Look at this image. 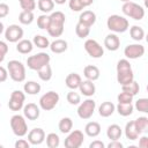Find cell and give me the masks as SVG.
I'll list each match as a JSON object with an SVG mask.
<instances>
[{
	"instance_id": "cell-1",
	"label": "cell",
	"mask_w": 148,
	"mask_h": 148,
	"mask_svg": "<svg viewBox=\"0 0 148 148\" xmlns=\"http://www.w3.org/2000/svg\"><path fill=\"white\" fill-rule=\"evenodd\" d=\"M65 14L60 10L52 12L50 15V24L46 29L51 37H60L65 27Z\"/></svg>"
},
{
	"instance_id": "cell-2",
	"label": "cell",
	"mask_w": 148,
	"mask_h": 148,
	"mask_svg": "<svg viewBox=\"0 0 148 148\" xmlns=\"http://www.w3.org/2000/svg\"><path fill=\"white\" fill-rule=\"evenodd\" d=\"M134 80L132 66L127 59H120L117 62V81L120 86L131 83Z\"/></svg>"
},
{
	"instance_id": "cell-3",
	"label": "cell",
	"mask_w": 148,
	"mask_h": 148,
	"mask_svg": "<svg viewBox=\"0 0 148 148\" xmlns=\"http://www.w3.org/2000/svg\"><path fill=\"white\" fill-rule=\"evenodd\" d=\"M106 27L110 31H113L114 34H121V32H125L130 28V22L126 17L113 14L108 17Z\"/></svg>"
},
{
	"instance_id": "cell-4",
	"label": "cell",
	"mask_w": 148,
	"mask_h": 148,
	"mask_svg": "<svg viewBox=\"0 0 148 148\" xmlns=\"http://www.w3.org/2000/svg\"><path fill=\"white\" fill-rule=\"evenodd\" d=\"M7 71L10 79L15 82H23L25 80V66L18 60H10L7 64Z\"/></svg>"
},
{
	"instance_id": "cell-5",
	"label": "cell",
	"mask_w": 148,
	"mask_h": 148,
	"mask_svg": "<svg viewBox=\"0 0 148 148\" xmlns=\"http://www.w3.org/2000/svg\"><path fill=\"white\" fill-rule=\"evenodd\" d=\"M121 10L126 16H128L135 21H140L145 17V8L133 1L124 2Z\"/></svg>"
},
{
	"instance_id": "cell-6",
	"label": "cell",
	"mask_w": 148,
	"mask_h": 148,
	"mask_svg": "<svg viewBox=\"0 0 148 148\" xmlns=\"http://www.w3.org/2000/svg\"><path fill=\"white\" fill-rule=\"evenodd\" d=\"M50 60H51V57L46 53V52H39V53H36L34 56H30L28 57L27 59V65L30 69L32 71H38L39 68H42L43 66L50 64Z\"/></svg>"
},
{
	"instance_id": "cell-7",
	"label": "cell",
	"mask_w": 148,
	"mask_h": 148,
	"mask_svg": "<svg viewBox=\"0 0 148 148\" xmlns=\"http://www.w3.org/2000/svg\"><path fill=\"white\" fill-rule=\"evenodd\" d=\"M59 94L53 91V90H50L47 92H45L44 95L40 96L39 98V108L44 111H51L53 110L58 102H59Z\"/></svg>"
},
{
	"instance_id": "cell-8",
	"label": "cell",
	"mask_w": 148,
	"mask_h": 148,
	"mask_svg": "<svg viewBox=\"0 0 148 148\" xmlns=\"http://www.w3.org/2000/svg\"><path fill=\"white\" fill-rule=\"evenodd\" d=\"M10 128L13 131V133L16 135V136H24L27 133H28V125H27V121H25V118L24 116H21V114H14L12 118H10Z\"/></svg>"
},
{
	"instance_id": "cell-9",
	"label": "cell",
	"mask_w": 148,
	"mask_h": 148,
	"mask_svg": "<svg viewBox=\"0 0 148 148\" xmlns=\"http://www.w3.org/2000/svg\"><path fill=\"white\" fill-rule=\"evenodd\" d=\"M96 109V102L91 98H87L83 102H80L79 108H77V116L81 119H89L92 117L94 112Z\"/></svg>"
},
{
	"instance_id": "cell-10",
	"label": "cell",
	"mask_w": 148,
	"mask_h": 148,
	"mask_svg": "<svg viewBox=\"0 0 148 148\" xmlns=\"http://www.w3.org/2000/svg\"><path fill=\"white\" fill-rule=\"evenodd\" d=\"M83 141H84L83 132H81L80 130H74L68 133L67 138L65 139L64 145L66 148H79L82 146Z\"/></svg>"
},
{
	"instance_id": "cell-11",
	"label": "cell",
	"mask_w": 148,
	"mask_h": 148,
	"mask_svg": "<svg viewBox=\"0 0 148 148\" xmlns=\"http://www.w3.org/2000/svg\"><path fill=\"white\" fill-rule=\"evenodd\" d=\"M86 52L91 57V58H95V59H98L101 58L103 54H104V49L103 46L95 39H87L84 42V45H83Z\"/></svg>"
},
{
	"instance_id": "cell-12",
	"label": "cell",
	"mask_w": 148,
	"mask_h": 148,
	"mask_svg": "<svg viewBox=\"0 0 148 148\" xmlns=\"http://www.w3.org/2000/svg\"><path fill=\"white\" fill-rule=\"evenodd\" d=\"M24 101H25V94L21 90H14L10 94L8 101V108L12 111H20L24 106Z\"/></svg>"
},
{
	"instance_id": "cell-13",
	"label": "cell",
	"mask_w": 148,
	"mask_h": 148,
	"mask_svg": "<svg viewBox=\"0 0 148 148\" xmlns=\"http://www.w3.org/2000/svg\"><path fill=\"white\" fill-rule=\"evenodd\" d=\"M23 29L18 24H10L5 30V38L9 43H17L23 37Z\"/></svg>"
},
{
	"instance_id": "cell-14",
	"label": "cell",
	"mask_w": 148,
	"mask_h": 148,
	"mask_svg": "<svg viewBox=\"0 0 148 148\" xmlns=\"http://www.w3.org/2000/svg\"><path fill=\"white\" fill-rule=\"evenodd\" d=\"M124 54L127 59H138L141 58L145 54V46L135 43V44H128L124 49Z\"/></svg>"
},
{
	"instance_id": "cell-15",
	"label": "cell",
	"mask_w": 148,
	"mask_h": 148,
	"mask_svg": "<svg viewBox=\"0 0 148 148\" xmlns=\"http://www.w3.org/2000/svg\"><path fill=\"white\" fill-rule=\"evenodd\" d=\"M45 140V132L40 127H35L28 133V141L30 145L37 146Z\"/></svg>"
},
{
	"instance_id": "cell-16",
	"label": "cell",
	"mask_w": 148,
	"mask_h": 148,
	"mask_svg": "<svg viewBox=\"0 0 148 148\" xmlns=\"http://www.w3.org/2000/svg\"><path fill=\"white\" fill-rule=\"evenodd\" d=\"M40 110L39 106L35 103H28L23 106V116L28 120H37L39 118Z\"/></svg>"
},
{
	"instance_id": "cell-17",
	"label": "cell",
	"mask_w": 148,
	"mask_h": 148,
	"mask_svg": "<svg viewBox=\"0 0 148 148\" xmlns=\"http://www.w3.org/2000/svg\"><path fill=\"white\" fill-rule=\"evenodd\" d=\"M104 46L109 51H117L120 47V38L116 34H109L104 38Z\"/></svg>"
},
{
	"instance_id": "cell-18",
	"label": "cell",
	"mask_w": 148,
	"mask_h": 148,
	"mask_svg": "<svg viewBox=\"0 0 148 148\" xmlns=\"http://www.w3.org/2000/svg\"><path fill=\"white\" fill-rule=\"evenodd\" d=\"M80 92L87 97H91L95 91H96V87H95V83L94 81H90V80H84V81H81L79 88Z\"/></svg>"
},
{
	"instance_id": "cell-19",
	"label": "cell",
	"mask_w": 148,
	"mask_h": 148,
	"mask_svg": "<svg viewBox=\"0 0 148 148\" xmlns=\"http://www.w3.org/2000/svg\"><path fill=\"white\" fill-rule=\"evenodd\" d=\"M96 22V14L92 10H83L79 16V23H82L87 27H92Z\"/></svg>"
},
{
	"instance_id": "cell-20",
	"label": "cell",
	"mask_w": 148,
	"mask_h": 148,
	"mask_svg": "<svg viewBox=\"0 0 148 148\" xmlns=\"http://www.w3.org/2000/svg\"><path fill=\"white\" fill-rule=\"evenodd\" d=\"M83 75L87 80H90V81H96L99 79V69L97 66L95 65H87L84 68H83Z\"/></svg>"
},
{
	"instance_id": "cell-21",
	"label": "cell",
	"mask_w": 148,
	"mask_h": 148,
	"mask_svg": "<svg viewBox=\"0 0 148 148\" xmlns=\"http://www.w3.org/2000/svg\"><path fill=\"white\" fill-rule=\"evenodd\" d=\"M114 111H116V105L112 102H108L106 101V102H103L98 106V113L103 118H108V117L112 116Z\"/></svg>"
},
{
	"instance_id": "cell-22",
	"label": "cell",
	"mask_w": 148,
	"mask_h": 148,
	"mask_svg": "<svg viewBox=\"0 0 148 148\" xmlns=\"http://www.w3.org/2000/svg\"><path fill=\"white\" fill-rule=\"evenodd\" d=\"M50 50L53 52V53H56V54H60V53H64L67 49H68V44H67V42L65 40V39H60V38H58V39H56V40H53L52 43H50Z\"/></svg>"
},
{
	"instance_id": "cell-23",
	"label": "cell",
	"mask_w": 148,
	"mask_h": 148,
	"mask_svg": "<svg viewBox=\"0 0 148 148\" xmlns=\"http://www.w3.org/2000/svg\"><path fill=\"white\" fill-rule=\"evenodd\" d=\"M81 81H82V79H81V76L77 73H69L66 76V79H65V83H66V86L71 90L77 89L79 86H80V83H81Z\"/></svg>"
},
{
	"instance_id": "cell-24",
	"label": "cell",
	"mask_w": 148,
	"mask_h": 148,
	"mask_svg": "<svg viewBox=\"0 0 148 148\" xmlns=\"http://www.w3.org/2000/svg\"><path fill=\"white\" fill-rule=\"evenodd\" d=\"M124 131H125V136H126V139H128V140H131V141L136 140V139L139 138V135H140V133L138 132V130H136V127H135L134 120L128 121V123L126 124Z\"/></svg>"
},
{
	"instance_id": "cell-25",
	"label": "cell",
	"mask_w": 148,
	"mask_h": 148,
	"mask_svg": "<svg viewBox=\"0 0 148 148\" xmlns=\"http://www.w3.org/2000/svg\"><path fill=\"white\" fill-rule=\"evenodd\" d=\"M84 133L90 138H96L101 133V125L97 121H89L84 126Z\"/></svg>"
},
{
	"instance_id": "cell-26",
	"label": "cell",
	"mask_w": 148,
	"mask_h": 148,
	"mask_svg": "<svg viewBox=\"0 0 148 148\" xmlns=\"http://www.w3.org/2000/svg\"><path fill=\"white\" fill-rule=\"evenodd\" d=\"M123 135V130L119 125L117 124H112L108 127L106 130V136L110 139V140H119Z\"/></svg>"
},
{
	"instance_id": "cell-27",
	"label": "cell",
	"mask_w": 148,
	"mask_h": 148,
	"mask_svg": "<svg viewBox=\"0 0 148 148\" xmlns=\"http://www.w3.org/2000/svg\"><path fill=\"white\" fill-rule=\"evenodd\" d=\"M32 49H34V44L29 39H21L16 44V51L20 52V53H22V54L30 53L32 51Z\"/></svg>"
},
{
	"instance_id": "cell-28",
	"label": "cell",
	"mask_w": 148,
	"mask_h": 148,
	"mask_svg": "<svg viewBox=\"0 0 148 148\" xmlns=\"http://www.w3.org/2000/svg\"><path fill=\"white\" fill-rule=\"evenodd\" d=\"M116 110L120 116L127 117V116H131L133 113L134 105L132 103H118L116 106Z\"/></svg>"
},
{
	"instance_id": "cell-29",
	"label": "cell",
	"mask_w": 148,
	"mask_h": 148,
	"mask_svg": "<svg viewBox=\"0 0 148 148\" xmlns=\"http://www.w3.org/2000/svg\"><path fill=\"white\" fill-rule=\"evenodd\" d=\"M58 128L62 134H68L73 128V120L69 117H64L58 124Z\"/></svg>"
},
{
	"instance_id": "cell-30",
	"label": "cell",
	"mask_w": 148,
	"mask_h": 148,
	"mask_svg": "<svg viewBox=\"0 0 148 148\" xmlns=\"http://www.w3.org/2000/svg\"><path fill=\"white\" fill-rule=\"evenodd\" d=\"M40 89H42L40 84L37 83L36 81H28L23 86V90L28 95H36V94H38L40 91Z\"/></svg>"
},
{
	"instance_id": "cell-31",
	"label": "cell",
	"mask_w": 148,
	"mask_h": 148,
	"mask_svg": "<svg viewBox=\"0 0 148 148\" xmlns=\"http://www.w3.org/2000/svg\"><path fill=\"white\" fill-rule=\"evenodd\" d=\"M130 35H131V38L133 40L140 42L145 37V30L139 25H133L130 28Z\"/></svg>"
},
{
	"instance_id": "cell-32",
	"label": "cell",
	"mask_w": 148,
	"mask_h": 148,
	"mask_svg": "<svg viewBox=\"0 0 148 148\" xmlns=\"http://www.w3.org/2000/svg\"><path fill=\"white\" fill-rule=\"evenodd\" d=\"M35 20V15H34V12H29V10H22L18 15V21L20 23L24 24V25H28V24H31Z\"/></svg>"
},
{
	"instance_id": "cell-33",
	"label": "cell",
	"mask_w": 148,
	"mask_h": 148,
	"mask_svg": "<svg viewBox=\"0 0 148 148\" xmlns=\"http://www.w3.org/2000/svg\"><path fill=\"white\" fill-rule=\"evenodd\" d=\"M32 44H34V46H37L39 49H46L50 46V40L47 39V37H45L43 35H36V36H34Z\"/></svg>"
},
{
	"instance_id": "cell-34",
	"label": "cell",
	"mask_w": 148,
	"mask_h": 148,
	"mask_svg": "<svg viewBox=\"0 0 148 148\" xmlns=\"http://www.w3.org/2000/svg\"><path fill=\"white\" fill-rule=\"evenodd\" d=\"M37 72H38V76L42 81H50L52 79V68H51L50 64L43 66Z\"/></svg>"
},
{
	"instance_id": "cell-35",
	"label": "cell",
	"mask_w": 148,
	"mask_h": 148,
	"mask_svg": "<svg viewBox=\"0 0 148 148\" xmlns=\"http://www.w3.org/2000/svg\"><path fill=\"white\" fill-rule=\"evenodd\" d=\"M121 91H125V92H127V94H130V95H132L134 97L140 91V86H139V83L136 81L133 80L131 83L121 86Z\"/></svg>"
},
{
	"instance_id": "cell-36",
	"label": "cell",
	"mask_w": 148,
	"mask_h": 148,
	"mask_svg": "<svg viewBox=\"0 0 148 148\" xmlns=\"http://www.w3.org/2000/svg\"><path fill=\"white\" fill-rule=\"evenodd\" d=\"M38 9L40 12H43L44 14H47V13H51L54 8V2L53 0H38Z\"/></svg>"
},
{
	"instance_id": "cell-37",
	"label": "cell",
	"mask_w": 148,
	"mask_h": 148,
	"mask_svg": "<svg viewBox=\"0 0 148 148\" xmlns=\"http://www.w3.org/2000/svg\"><path fill=\"white\" fill-rule=\"evenodd\" d=\"M45 140H46V146L49 148H57L60 145V138L56 133H49L45 136Z\"/></svg>"
},
{
	"instance_id": "cell-38",
	"label": "cell",
	"mask_w": 148,
	"mask_h": 148,
	"mask_svg": "<svg viewBox=\"0 0 148 148\" xmlns=\"http://www.w3.org/2000/svg\"><path fill=\"white\" fill-rule=\"evenodd\" d=\"M134 124H135V127H136L138 132L140 134H142L148 128V118L147 117H139L134 120Z\"/></svg>"
},
{
	"instance_id": "cell-39",
	"label": "cell",
	"mask_w": 148,
	"mask_h": 148,
	"mask_svg": "<svg viewBox=\"0 0 148 148\" xmlns=\"http://www.w3.org/2000/svg\"><path fill=\"white\" fill-rule=\"evenodd\" d=\"M75 34H76V36L79 38H86L90 34V28L87 27V25H84V24H82V23H79L77 22V24L75 27Z\"/></svg>"
},
{
	"instance_id": "cell-40",
	"label": "cell",
	"mask_w": 148,
	"mask_h": 148,
	"mask_svg": "<svg viewBox=\"0 0 148 148\" xmlns=\"http://www.w3.org/2000/svg\"><path fill=\"white\" fill-rule=\"evenodd\" d=\"M49 24H50V15L42 14L37 17V25H38L39 29L46 30L49 28Z\"/></svg>"
},
{
	"instance_id": "cell-41",
	"label": "cell",
	"mask_w": 148,
	"mask_h": 148,
	"mask_svg": "<svg viewBox=\"0 0 148 148\" xmlns=\"http://www.w3.org/2000/svg\"><path fill=\"white\" fill-rule=\"evenodd\" d=\"M66 98H67V102H68L71 105H77V104H80V102H81V96H80V94L75 92V90H71V91L67 94Z\"/></svg>"
},
{
	"instance_id": "cell-42",
	"label": "cell",
	"mask_w": 148,
	"mask_h": 148,
	"mask_svg": "<svg viewBox=\"0 0 148 148\" xmlns=\"http://www.w3.org/2000/svg\"><path fill=\"white\" fill-rule=\"evenodd\" d=\"M134 109H136L139 112L147 113V112H148V99H147V98H139V99L135 102Z\"/></svg>"
},
{
	"instance_id": "cell-43",
	"label": "cell",
	"mask_w": 148,
	"mask_h": 148,
	"mask_svg": "<svg viewBox=\"0 0 148 148\" xmlns=\"http://www.w3.org/2000/svg\"><path fill=\"white\" fill-rule=\"evenodd\" d=\"M18 3L23 10L34 12V9L36 8V1L35 0H18Z\"/></svg>"
},
{
	"instance_id": "cell-44",
	"label": "cell",
	"mask_w": 148,
	"mask_h": 148,
	"mask_svg": "<svg viewBox=\"0 0 148 148\" xmlns=\"http://www.w3.org/2000/svg\"><path fill=\"white\" fill-rule=\"evenodd\" d=\"M68 6H69V9L73 10V12H81L84 8L81 0H69Z\"/></svg>"
},
{
	"instance_id": "cell-45",
	"label": "cell",
	"mask_w": 148,
	"mask_h": 148,
	"mask_svg": "<svg viewBox=\"0 0 148 148\" xmlns=\"http://www.w3.org/2000/svg\"><path fill=\"white\" fill-rule=\"evenodd\" d=\"M117 101H118V103H132L133 102V96L125 92V91H121L117 96Z\"/></svg>"
},
{
	"instance_id": "cell-46",
	"label": "cell",
	"mask_w": 148,
	"mask_h": 148,
	"mask_svg": "<svg viewBox=\"0 0 148 148\" xmlns=\"http://www.w3.org/2000/svg\"><path fill=\"white\" fill-rule=\"evenodd\" d=\"M8 52V45L6 42L0 40V62H2L5 60V57Z\"/></svg>"
},
{
	"instance_id": "cell-47",
	"label": "cell",
	"mask_w": 148,
	"mask_h": 148,
	"mask_svg": "<svg viewBox=\"0 0 148 148\" xmlns=\"http://www.w3.org/2000/svg\"><path fill=\"white\" fill-rule=\"evenodd\" d=\"M9 14V6L5 2H0V18L6 17Z\"/></svg>"
},
{
	"instance_id": "cell-48",
	"label": "cell",
	"mask_w": 148,
	"mask_h": 148,
	"mask_svg": "<svg viewBox=\"0 0 148 148\" xmlns=\"http://www.w3.org/2000/svg\"><path fill=\"white\" fill-rule=\"evenodd\" d=\"M30 147V143L28 140H24V139H18L16 142H15V148H29Z\"/></svg>"
},
{
	"instance_id": "cell-49",
	"label": "cell",
	"mask_w": 148,
	"mask_h": 148,
	"mask_svg": "<svg viewBox=\"0 0 148 148\" xmlns=\"http://www.w3.org/2000/svg\"><path fill=\"white\" fill-rule=\"evenodd\" d=\"M8 77V71L7 68L0 66V82H5Z\"/></svg>"
},
{
	"instance_id": "cell-50",
	"label": "cell",
	"mask_w": 148,
	"mask_h": 148,
	"mask_svg": "<svg viewBox=\"0 0 148 148\" xmlns=\"http://www.w3.org/2000/svg\"><path fill=\"white\" fill-rule=\"evenodd\" d=\"M108 148H123V143L119 140H111V142L108 145Z\"/></svg>"
},
{
	"instance_id": "cell-51",
	"label": "cell",
	"mask_w": 148,
	"mask_h": 148,
	"mask_svg": "<svg viewBox=\"0 0 148 148\" xmlns=\"http://www.w3.org/2000/svg\"><path fill=\"white\" fill-rule=\"evenodd\" d=\"M139 147L140 148H147L148 147V138L146 135L141 136L139 140Z\"/></svg>"
},
{
	"instance_id": "cell-52",
	"label": "cell",
	"mask_w": 148,
	"mask_h": 148,
	"mask_svg": "<svg viewBox=\"0 0 148 148\" xmlns=\"http://www.w3.org/2000/svg\"><path fill=\"white\" fill-rule=\"evenodd\" d=\"M104 147H105V145L99 140H95L89 145V148H104Z\"/></svg>"
},
{
	"instance_id": "cell-53",
	"label": "cell",
	"mask_w": 148,
	"mask_h": 148,
	"mask_svg": "<svg viewBox=\"0 0 148 148\" xmlns=\"http://www.w3.org/2000/svg\"><path fill=\"white\" fill-rule=\"evenodd\" d=\"M81 2H82V5H83V7L86 8V7L90 6V5H92V3H94V0H81Z\"/></svg>"
},
{
	"instance_id": "cell-54",
	"label": "cell",
	"mask_w": 148,
	"mask_h": 148,
	"mask_svg": "<svg viewBox=\"0 0 148 148\" xmlns=\"http://www.w3.org/2000/svg\"><path fill=\"white\" fill-rule=\"evenodd\" d=\"M66 1H67V0H53V2L57 3V5H64Z\"/></svg>"
},
{
	"instance_id": "cell-55",
	"label": "cell",
	"mask_w": 148,
	"mask_h": 148,
	"mask_svg": "<svg viewBox=\"0 0 148 148\" xmlns=\"http://www.w3.org/2000/svg\"><path fill=\"white\" fill-rule=\"evenodd\" d=\"M3 31H5V27H3V23L0 21V35H1Z\"/></svg>"
},
{
	"instance_id": "cell-56",
	"label": "cell",
	"mask_w": 148,
	"mask_h": 148,
	"mask_svg": "<svg viewBox=\"0 0 148 148\" xmlns=\"http://www.w3.org/2000/svg\"><path fill=\"white\" fill-rule=\"evenodd\" d=\"M120 1H123V2H128V1H132V0H120Z\"/></svg>"
},
{
	"instance_id": "cell-57",
	"label": "cell",
	"mask_w": 148,
	"mask_h": 148,
	"mask_svg": "<svg viewBox=\"0 0 148 148\" xmlns=\"http://www.w3.org/2000/svg\"><path fill=\"white\" fill-rule=\"evenodd\" d=\"M143 1H145V3H146V5H147V0H143Z\"/></svg>"
},
{
	"instance_id": "cell-58",
	"label": "cell",
	"mask_w": 148,
	"mask_h": 148,
	"mask_svg": "<svg viewBox=\"0 0 148 148\" xmlns=\"http://www.w3.org/2000/svg\"><path fill=\"white\" fill-rule=\"evenodd\" d=\"M1 147H2V145H0V148H1Z\"/></svg>"
},
{
	"instance_id": "cell-59",
	"label": "cell",
	"mask_w": 148,
	"mask_h": 148,
	"mask_svg": "<svg viewBox=\"0 0 148 148\" xmlns=\"http://www.w3.org/2000/svg\"><path fill=\"white\" fill-rule=\"evenodd\" d=\"M0 108H1V103H0Z\"/></svg>"
}]
</instances>
